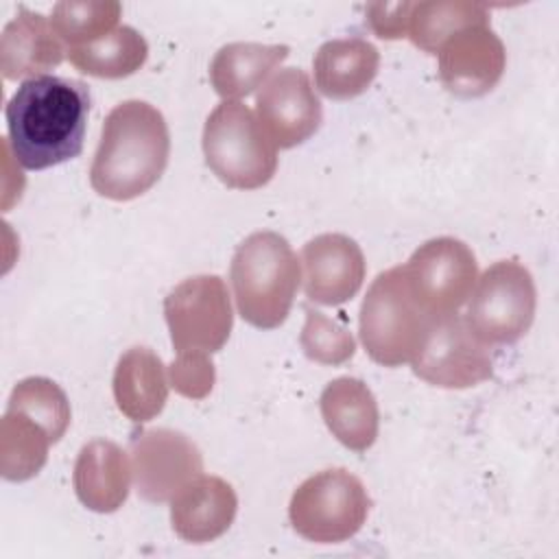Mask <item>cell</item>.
<instances>
[{
	"instance_id": "cell-4",
	"label": "cell",
	"mask_w": 559,
	"mask_h": 559,
	"mask_svg": "<svg viewBox=\"0 0 559 559\" xmlns=\"http://www.w3.org/2000/svg\"><path fill=\"white\" fill-rule=\"evenodd\" d=\"M432 321L435 317L419 304L400 264L371 282L360 306L358 334L373 362L400 367L417 356Z\"/></svg>"
},
{
	"instance_id": "cell-25",
	"label": "cell",
	"mask_w": 559,
	"mask_h": 559,
	"mask_svg": "<svg viewBox=\"0 0 559 559\" xmlns=\"http://www.w3.org/2000/svg\"><path fill=\"white\" fill-rule=\"evenodd\" d=\"M122 4L116 0H63L52 7L50 24L68 48L90 44L118 28Z\"/></svg>"
},
{
	"instance_id": "cell-5",
	"label": "cell",
	"mask_w": 559,
	"mask_h": 559,
	"mask_svg": "<svg viewBox=\"0 0 559 559\" xmlns=\"http://www.w3.org/2000/svg\"><path fill=\"white\" fill-rule=\"evenodd\" d=\"M201 144L207 168L227 188H262L277 170V146L240 100H223L212 109Z\"/></svg>"
},
{
	"instance_id": "cell-18",
	"label": "cell",
	"mask_w": 559,
	"mask_h": 559,
	"mask_svg": "<svg viewBox=\"0 0 559 559\" xmlns=\"http://www.w3.org/2000/svg\"><path fill=\"white\" fill-rule=\"evenodd\" d=\"M321 417L328 430L349 450L365 452L378 439L380 411L371 389L349 376H341L321 393Z\"/></svg>"
},
{
	"instance_id": "cell-3",
	"label": "cell",
	"mask_w": 559,
	"mask_h": 559,
	"mask_svg": "<svg viewBox=\"0 0 559 559\" xmlns=\"http://www.w3.org/2000/svg\"><path fill=\"white\" fill-rule=\"evenodd\" d=\"M229 280L238 314L253 328L273 330L293 308L301 264L284 236L253 231L236 247Z\"/></svg>"
},
{
	"instance_id": "cell-21",
	"label": "cell",
	"mask_w": 559,
	"mask_h": 559,
	"mask_svg": "<svg viewBox=\"0 0 559 559\" xmlns=\"http://www.w3.org/2000/svg\"><path fill=\"white\" fill-rule=\"evenodd\" d=\"M284 44L234 41L223 46L210 63V83L225 100L249 96L288 57Z\"/></svg>"
},
{
	"instance_id": "cell-19",
	"label": "cell",
	"mask_w": 559,
	"mask_h": 559,
	"mask_svg": "<svg viewBox=\"0 0 559 559\" xmlns=\"http://www.w3.org/2000/svg\"><path fill=\"white\" fill-rule=\"evenodd\" d=\"M378 68L380 52L362 37L330 39L319 46L312 59L314 85L332 100H349L367 92Z\"/></svg>"
},
{
	"instance_id": "cell-20",
	"label": "cell",
	"mask_w": 559,
	"mask_h": 559,
	"mask_svg": "<svg viewBox=\"0 0 559 559\" xmlns=\"http://www.w3.org/2000/svg\"><path fill=\"white\" fill-rule=\"evenodd\" d=\"M114 400L131 421H148L168 400V380L162 358L148 347L127 349L114 371Z\"/></svg>"
},
{
	"instance_id": "cell-23",
	"label": "cell",
	"mask_w": 559,
	"mask_h": 559,
	"mask_svg": "<svg viewBox=\"0 0 559 559\" xmlns=\"http://www.w3.org/2000/svg\"><path fill=\"white\" fill-rule=\"evenodd\" d=\"M469 26H489V11L485 4L467 0L415 2L406 37L424 52L437 55L450 37Z\"/></svg>"
},
{
	"instance_id": "cell-15",
	"label": "cell",
	"mask_w": 559,
	"mask_h": 559,
	"mask_svg": "<svg viewBox=\"0 0 559 559\" xmlns=\"http://www.w3.org/2000/svg\"><path fill=\"white\" fill-rule=\"evenodd\" d=\"M236 511L234 487L221 476L201 474L170 500V524L183 542L205 544L227 533Z\"/></svg>"
},
{
	"instance_id": "cell-14",
	"label": "cell",
	"mask_w": 559,
	"mask_h": 559,
	"mask_svg": "<svg viewBox=\"0 0 559 559\" xmlns=\"http://www.w3.org/2000/svg\"><path fill=\"white\" fill-rule=\"evenodd\" d=\"M304 293L321 306L349 301L362 286L367 262L360 245L345 234H321L301 249Z\"/></svg>"
},
{
	"instance_id": "cell-27",
	"label": "cell",
	"mask_w": 559,
	"mask_h": 559,
	"mask_svg": "<svg viewBox=\"0 0 559 559\" xmlns=\"http://www.w3.org/2000/svg\"><path fill=\"white\" fill-rule=\"evenodd\" d=\"M299 343L310 360L332 367L347 362L356 352L352 332L314 308H306V323Z\"/></svg>"
},
{
	"instance_id": "cell-29",
	"label": "cell",
	"mask_w": 559,
	"mask_h": 559,
	"mask_svg": "<svg viewBox=\"0 0 559 559\" xmlns=\"http://www.w3.org/2000/svg\"><path fill=\"white\" fill-rule=\"evenodd\" d=\"M415 2H371L365 7L369 28L380 39H402L408 33V20Z\"/></svg>"
},
{
	"instance_id": "cell-13",
	"label": "cell",
	"mask_w": 559,
	"mask_h": 559,
	"mask_svg": "<svg viewBox=\"0 0 559 559\" xmlns=\"http://www.w3.org/2000/svg\"><path fill=\"white\" fill-rule=\"evenodd\" d=\"M439 79L459 98L489 94L504 74L507 50L489 26H469L439 48Z\"/></svg>"
},
{
	"instance_id": "cell-16",
	"label": "cell",
	"mask_w": 559,
	"mask_h": 559,
	"mask_svg": "<svg viewBox=\"0 0 559 559\" xmlns=\"http://www.w3.org/2000/svg\"><path fill=\"white\" fill-rule=\"evenodd\" d=\"M68 55V46L55 33L50 17L17 9V15L4 26L0 37V70L7 81L44 76Z\"/></svg>"
},
{
	"instance_id": "cell-26",
	"label": "cell",
	"mask_w": 559,
	"mask_h": 559,
	"mask_svg": "<svg viewBox=\"0 0 559 559\" xmlns=\"http://www.w3.org/2000/svg\"><path fill=\"white\" fill-rule=\"evenodd\" d=\"M7 408L22 411L24 415L39 421L52 437V441H61L70 426V402L63 389L41 376H31L20 380L11 395Z\"/></svg>"
},
{
	"instance_id": "cell-17",
	"label": "cell",
	"mask_w": 559,
	"mask_h": 559,
	"mask_svg": "<svg viewBox=\"0 0 559 559\" xmlns=\"http://www.w3.org/2000/svg\"><path fill=\"white\" fill-rule=\"evenodd\" d=\"M131 474V461L118 443L94 439L81 448L74 463L76 498L96 513L118 511L129 496Z\"/></svg>"
},
{
	"instance_id": "cell-1",
	"label": "cell",
	"mask_w": 559,
	"mask_h": 559,
	"mask_svg": "<svg viewBox=\"0 0 559 559\" xmlns=\"http://www.w3.org/2000/svg\"><path fill=\"white\" fill-rule=\"evenodd\" d=\"M87 116L90 90L83 81L35 76L22 81L7 103L4 140L24 168L44 170L83 151Z\"/></svg>"
},
{
	"instance_id": "cell-11",
	"label": "cell",
	"mask_w": 559,
	"mask_h": 559,
	"mask_svg": "<svg viewBox=\"0 0 559 559\" xmlns=\"http://www.w3.org/2000/svg\"><path fill=\"white\" fill-rule=\"evenodd\" d=\"M129 452L135 491L146 502L173 500L203 472L197 443L173 428H151L135 435Z\"/></svg>"
},
{
	"instance_id": "cell-10",
	"label": "cell",
	"mask_w": 559,
	"mask_h": 559,
	"mask_svg": "<svg viewBox=\"0 0 559 559\" xmlns=\"http://www.w3.org/2000/svg\"><path fill=\"white\" fill-rule=\"evenodd\" d=\"M413 373L441 389H469L491 378V347L465 323L463 314H445L432 321L417 356Z\"/></svg>"
},
{
	"instance_id": "cell-2",
	"label": "cell",
	"mask_w": 559,
	"mask_h": 559,
	"mask_svg": "<svg viewBox=\"0 0 559 559\" xmlns=\"http://www.w3.org/2000/svg\"><path fill=\"white\" fill-rule=\"evenodd\" d=\"M168 155L170 133L164 114L146 100H122L103 122L90 183L105 199L131 201L159 181Z\"/></svg>"
},
{
	"instance_id": "cell-24",
	"label": "cell",
	"mask_w": 559,
	"mask_h": 559,
	"mask_svg": "<svg viewBox=\"0 0 559 559\" xmlns=\"http://www.w3.org/2000/svg\"><path fill=\"white\" fill-rule=\"evenodd\" d=\"M50 432L24 415L22 411L7 408L0 424V469L7 480H28L33 478L48 459V448L52 445Z\"/></svg>"
},
{
	"instance_id": "cell-28",
	"label": "cell",
	"mask_w": 559,
	"mask_h": 559,
	"mask_svg": "<svg viewBox=\"0 0 559 559\" xmlns=\"http://www.w3.org/2000/svg\"><path fill=\"white\" fill-rule=\"evenodd\" d=\"M168 376L170 386L190 400H203L216 380L214 362L207 354H177Z\"/></svg>"
},
{
	"instance_id": "cell-6",
	"label": "cell",
	"mask_w": 559,
	"mask_h": 559,
	"mask_svg": "<svg viewBox=\"0 0 559 559\" xmlns=\"http://www.w3.org/2000/svg\"><path fill=\"white\" fill-rule=\"evenodd\" d=\"M369 507L371 498L362 480L343 467H334L308 476L295 489L288 518L304 539L338 544L362 528Z\"/></svg>"
},
{
	"instance_id": "cell-9",
	"label": "cell",
	"mask_w": 559,
	"mask_h": 559,
	"mask_svg": "<svg viewBox=\"0 0 559 559\" xmlns=\"http://www.w3.org/2000/svg\"><path fill=\"white\" fill-rule=\"evenodd\" d=\"M402 266L415 297L435 319L459 312L478 280L474 251L452 236L426 240Z\"/></svg>"
},
{
	"instance_id": "cell-12",
	"label": "cell",
	"mask_w": 559,
	"mask_h": 559,
	"mask_svg": "<svg viewBox=\"0 0 559 559\" xmlns=\"http://www.w3.org/2000/svg\"><path fill=\"white\" fill-rule=\"evenodd\" d=\"M255 116L277 148H293L317 133L321 100L301 68H282L255 96Z\"/></svg>"
},
{
	"instance_id": "cell-8",
	"label": "cell",
	"mask_w": 559,
	"mask_h": 559,
	"mask_svg": "<svg viewBox=\"0 0 559 559\" xmlns=\"http://www.w3.org/2000/svg\"><path fill=\"white\" fill-rule=\"evenodd\" d=\"M164 317L177 354L218 352L234 328L229 290L218 275H194L164 299Z\"/></svg>"
},
{
	"instance_id": "cell-22",
	"label": "cell",
	"mask_w": 559,
	"mask_h": 559,
	"mask_svg": "<svg viewBox=\"0 0 559 559\" xmlns=\"http://www.w3.org/2000/svg\"><path fill=\"white\" fill-rule=\"evenodd\" d=\"M70 63L96 79H124L135 74L148 59V44L133 26H118L100 39L68 48Z\"/></svg>"
},
{
	"instance_id": "cell-7",
	"label": "cell",
	"mask_w": 559,
	"mask_h": 559,
	"mask_svg": "<svg viewBox=\"0 0 559 559\" xmlns=\"http://www.w3.org/2000/svg\"><path fill=\"white\" fill-rule=\"evenodd\" d=\"M535 308L537 290L531 271L515 260H498L476 280L463 319L489 347L511 345L533 325Z\"/></svg>"
}]
</instances>
